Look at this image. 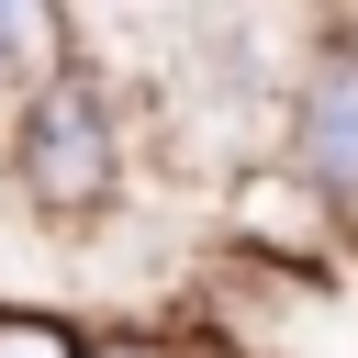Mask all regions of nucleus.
<instances>
[{"mask_svg": "<svg viewBox=\"0 0 358 358\" xmlns=\"http://www.w3.org/2000/svg\"><path fill=\"white\" fill-rule=\"evenodd\" d=\"M11 179H22V201L56 213V224H78V213L112 201V101H101V78L56 67V78L22 101V123H11Z\"/></svg>", "mask_w": 358, "mask_h": 358, "instance_id": "obj_1", "label": "nucleus"}, {"mask_svg": "<svg viewBox=\"0 0 358 358\" xmlns=\"http://www.w3.org/2000/svg\"><path fill=\"white\" fill-rule=\"evenodd\" d=\"M291 179L313 190V201H358V56L336 45L313 78H302V101H291Z\"/></svg>", "mask_w": 358, "mask_h": 358, "instance_id": "obj_2", "label": "nucleus"}, {"mask_svg": "<svg viewBox=\"0 0 358 358\" xmlns=\"http://www.w3.org/2000/svg\"><path fill=\"white\" fill-rule=\"evenodd\" d=\"M0 358H90L56 313H22V302H0Z\"/></svg>", "mask_w": 358, "mask_h": 358, "instance_id": "obj_3", "label": "nucleus"}, {"mask_svg": "<svg viewBox=\"0 0 358 358\" xmlns=\"http://www.w3.org/2000/svg\"><path fill=\"white\" fill-rule=\"evenodd\" d=\"M90 358H179V347H157V336H112V347H90Z\"/></svg>", "mask_w": 358, "mask_h": 358, "instance_id": "obj_4", "label": "nucleus"}]
</instances>
